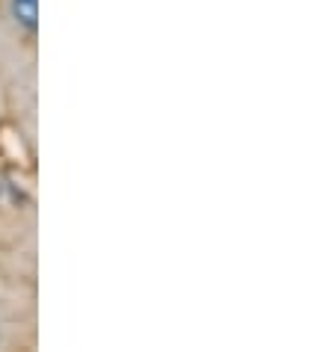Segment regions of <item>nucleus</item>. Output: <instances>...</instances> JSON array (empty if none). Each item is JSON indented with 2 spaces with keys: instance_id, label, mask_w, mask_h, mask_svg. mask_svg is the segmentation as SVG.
<instances>
[{
  "instance_id": "obj_1",
  "label": "nucleus",
  "mask_w": 332,
  "mask_h": 352,
  "mask_svg": "<svg viewBox=\"0 0 332 352\" xmlns=\"http://www.w3.org/2000/svg\"><path fill=\"white\" fill-rule=\"evenodd\" d=\"M12 15L24 30L36 33L39 27V0H12Z\"/></svg>"
}]
</instances>
